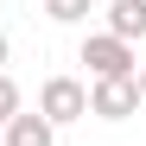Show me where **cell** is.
Listing matches in <instances>:
<instances>
[{
    "label": "cell",
    "instance_id": "1",
    "mask_svg": "<svg viewBox=\"0 0 146 146\" xmlns=\"http://www.w3.org/2000/svg\"><path fill=\"white\" fill-rule=\"evenodd\" d=\"M38 114L51 121V127H70V121L89 114V89H83L76 76H44V89H38Z\"/></svg>",
    "mask_w": 146,
    "mask_h": 146
},
{
    "label": "cell",
    "instance_id": "2",
    "mask_svg": "<svg viewBox=\"0 0 146 146\" xmlns=\"http://www.w3.org/2000/svg\"><path fill=\"white\" fill-rule=\"evenodd\" d=\"M83 64H89L95 83H108V76H133V70H140L133 44H121V38H108V32H89V38H83Z\"/></svg>",
    "mask_w": 146,
    "mask_h": 146
},
{
    "label": "cell",
    "instance_id": "3",
    "mask_svg": "<svg viewBox=\"0 0 146 146\" xmlns=\"http://www.w3.org/2000/svg\"><path fill=\"white\" fill-rule=\"evenodd\" d=\"M89 114H95V121H127V114H140V89H133V76L89 83Z\"/></svg>",
    "mask_w": 146,
    "mask_h": 146
},
{
    "label": "cell",
    "instance_id": "4",
    "mask_svg": "<svg viewBox=\"0 0 146 146\" xmlns=\"http://www.w3.org/2000/svg\"><path fill=\"white\" fill-rule=\"evenodd\" d=\"M51 140H57V127L44 114H26V108H19L7 121V133H0V146H51Z\"/></svg>",
    "mask_w": 146,
    "mask_h": 146
},
{
    "label": "cell",
    "instance_id": "5",
    "mask_svg": "<svg viewBox=\"0 0 146 146\" xmlns=\"http://www.w3.org/2000/svg\"><path fill=\"white\" fill-rule=\"evenodd\" d=\"M108 38H121V44L146 38V0H114L108 7Z\"/></svg>",
    "mask_w": 146,
    "mask_h": 146
},
{
    "label": "cell",
    "instance_id": "6",
    "mask_svg": "<svg viewBox=\"0 0 146 146\" xmlns=\"http://www.w3.org/2000/svg\"><path fill=\"white\" fill-rule=\"evenodd\" d=\"M13 114H19V83L7 76V70H0V127H7Z\"/></svg>",
    "mask_w": 146,
    "mask_h": 146
},
{
    "label": "cell",
    "instance_id": "7",
    "mask_svg": "<svg viewBox=\"0 0 146 146\" xmlns=\"http://www.w3.org/2000/svg\"><path fill=\"white\" fill-rule=\"evenodd\" d=\"M44 13L70 26V19H83V13H89V0H44Z\"/></svg>",
    "mask_w": 146,
    "mask_h": 146
},
{
    "label": "cell",
    "instance_id": "8",
    "mask_svg": "<svg viewBox=\"0 0 146 146\" xmlns=\"http://www.w3.org/2000/svg\"><path fill=\"white\" fill-rule=\"evenodd\" d=\"M133 89H140V102H146V64H140V70H133Z\"/></svg>",
    "mask_w": 146,
    "mask_h": 146
},
{
    "label": "cell",
    "instance_id": "9",
    "mask_svg": "<svg viewBox=\"0 0 146 146\" xmlns=\"http://www.w3.org/2000/svg\"><path fill=\"white\" fill-rule=\"evenodd\" d=\"M7 51H13V38H7V32H0V70H7Z\"/></svg>",
    "mask_w": 146,
    "mask_h": 146
}]
</instances>
